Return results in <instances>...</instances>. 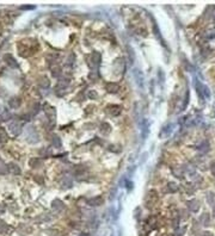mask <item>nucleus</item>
<instances>
[{"label": "nucleus", "mask_w": 215, "mask_h": 236, "mask_svg": "<svg viewBox=\"0 0 215 236\" xmlns=\"http://www.w3.org/2000/svg\"><path fill=\"white\" fill-rule=\"evenodd\" d=\"M133 75H134V80H135L136 85L139 86V88H143L145 87V79H143L142 72L139 68H134L133 69Z\"/></svg>", "instance_id": "obj_1"}, {"label": "nucleus", "mask_w": 215, "mask_h": 236, "mask_svg": "<svg viewBox=\"0 0 215 236\" xmlns=\"http://www.w3.org/2000/svg\"><path fill=\"white\" fill-rule=\"evenodd\" d=\"M196 86H197V93L201 96V98H207V99L210 98V89L208 88V86L201 84L200 81L198 82L196 81Z\"/></svg>", "instance_id": "obj_2"}, {"label": "nucleus", "mask_w": 215, "mask_h": 236, "mask_svg": "<svg viewBox=\"0 0 215 236\" xmlns=\"http://www.w3.org/2000/svg\"><path fill=\"white\" fill-rule=\"evenodd\" d=\"M108 112H109L111 116H114V117H117V116H119V113H121V107L117 106V105L110 106L109 108H108Z\"/></svg>", "instance_id": "obj_3"}, {"label": "nucleus", "mask_w": 215, "mask_h": 236, "mask_svg": "<svg viewBox=\"0 0 215 236\" xmlns=\"http://www.w3.org/2000/svg\"><path fill=\"white\" fill-rule=\"evenodd\" d=\"M188 207L190 209V211L196 212V211H198V209H200V203H198L197 200H191V202L188 203Z\"/></svg>", "instance_id": "obj_4"}, {"label": "nucleus", "mask_w": 215, "mask_h": 236, "mask_svg": "<svg viewBox=\"0 0 215 236\" xmlns=\"http://www.w3.org/2000/svg\"><path fill=\"white\" fill-rule=\"evenodd\" d=\"M107 89L110 93H116L119 91V87L116 84H107Z\"/></svg>", "instance_id": "obj_5"}, {"label": "nucleus", "mask_w": 215, "mask_h": 236, "mask_svg": "<svg viewBox=\"0 0 215 236\" xmlns=\"http://www.w3.org/2000/svg\"><path fill=\"white\" fill-rule=\"evenodd\" d=\"M172 124H169V125H166L165 128L161 130V132H160V136L161 137H164V136H166V135H170V132L172 131Z\"/></svg>", "instance_id": "obj_6"}, {"label": "nucleus", "mask_w": 215, "mask_h": 236, "mask_svg": "<svg viewBox=\"0 0 215 236\" xmlns=\"http://www.w3.org/2000/svg\"><path fill=\"white\" fill-rule=\"evenodd\" d=\"M5 60H6V62L10 64V66H12V67H17V63H16V61H14V59L11 56V55H6L5 56Z\"/></svg>", "instance_id": "obj_7"}, {"label": "nucleus", "mask_w": 215, "mask_h": 236, "mask_svg": "<svg viewBox=\"0 0 215 236\" xmlns=\"http://www.w3.org/2000/svg\"><path fill=\"white\" fill-rule=\"evenodd\" d=\"M148 122L147 120H143V125H141V129L143 130V139H146L147 134H148Z\"/></svg>", "instance_id": "obj_8"}, {"label": "nucleus", "mask_w": 215, "mask_h": 236, "mask_svg": "<svg viewBox=\"0 0 215 236\" xmlns=\"http://www.w3.org/2000/svg\"><path fill=\"white\" fill-rule=\"evenodd\" d=\"M201 221H202V224L203 225H208L209 224V215L207 214H203L201 216Z\"/></svg>", "instance_id": "obj_9"}, {"label": "nucleus", "mask_w": 215, "mask_h": 236, "mask_svg": "<svg viewBox=\"0 0 215 236\" xmlns=\"http://www.w3.org/2000/svg\"><path fill=\"white\" fill-rule=\"evenodd\" d=\"M10 171H11V173L18 174V173L21 172V169H19V167H18V166H16L14 163H11V165H10Z\"/></svg>", "instance_id": "obj_10"}, {"label": "nucleus", "mask_w": 215, "mask_h": 236, "mask_svg": "<svg viewBox=\"0 0 215 236\" xmlns=\"http://www.w3.org/2000/svg\"><path fill=\"white\" fill-rule=\"evenodd\" d=\"M188 100H189V92H186V96H185V101H184V104H183V110L186 107V104H188Z\"/></svg>", "instance_id": "obj_11"}, {"label": "nucleus", "mask_w": 215, "mask_h": 236, "mask_svg": "<svg viewBox=\"0 0 215 236\" xmlns=\"http://www.w3.org/2000/svg\"><path fill=\"white\" fill-rule=\"evenodd\" d=\"M202 236H213V234H212V233H208V231H207V233H204V234H203Z\"/></svg>", "instance_id": "obj_12"}, {"label": "nucleus", "mask_w": 215, "mask_h": 236, "mask_svg": "<svg viewBox=\"0 0 215 236\" xmlns=\"http://www.w3.org/2000/svg\"><path fill=\"white\" fill-rule=\"evenodd\" d=\"M214 217H215V206H214Z\"/></svg>", "instance_id": "obj_13"}]
</instances>
